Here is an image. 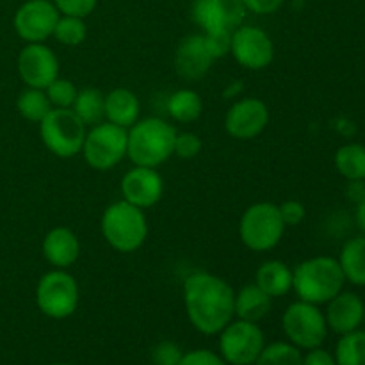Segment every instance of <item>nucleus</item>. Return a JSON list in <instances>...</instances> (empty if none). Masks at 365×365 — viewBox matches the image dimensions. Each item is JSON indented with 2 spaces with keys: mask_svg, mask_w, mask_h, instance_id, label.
I'll use <instances>...</instances> for the list:
<instances>
[{
  "mask_svg": "<svg viewBox=\"0 0 365 365\" xmlns=\"http://www.w3.org/2000/svg\"><path fill=\"white\" fill-rule=\"evenodd\" d=\"M182 292L189 321L200 334L217 335L235 317V291L216 274H189Z\"/></svg>",
  "mask_w": 365,
  "mask_h": 365,
  "instance_id": "1",
  "label": "nucleus"
},
{
  "mask_svg": "<svg viewBox=\"0 0 365 365\" xmlns=\"http://www.w3.org/2000/svg\"><path fill=\"white\" fill-rule=\"evenodd\" d=\"M127 134L128 159L135 166L157 168L173 155L178 132L163 118H145L127 128Z\"/></svg>",
  "mask_w": 365,
  "mask_h": 365,
  "instance_id": "2",
  "label": "nucleus"
},
{
  "mask_svg": "<svg viewBox=\"0 0 365 365\" xmlns=\"http://www.w3.org/2000/svg\"><path fill=\"white\" fill-rule=\"evenodd\" d=\"M346 278L334 257H312L292 269V291L302 302L324 305L344 289Z\"/></svg>",
  "mask_w": 365,
  "mask_h": 365,
  "instance_id": "3",
  "label": "nucleus"
},
{
  "mask_svg": "<svg viewBox=\"0 0 365 365\" xmlns=\"http://www.w3.org/2000/svg\"><path fill=\"white\" fill-rule=\"evenodd\" d=\"M102 235L116 252L132 253L145 245L148 237V221L143 209L120 200L103 212Z\"/></svg>",
  "mask_w": 365,
  "mask_h": 365,
  "instance_id": "4",
  "label": "nucleus"
},
{
  "mask_svg": "<svg viewBox=\"0 0 365 365\" xmlns=\"http://www.w3.org/2000/svg\"><path fill=\"white\" fill-rule=\"evenodd\" d=\"M278 205L271 202H259L250 205L239 221V237L252 252H269L285 234Z\"/></svg>",
  "mask_w": 365,
  "mask_h": 365,
  "instance_id": "5",
  "label": "nucleus"
},
{
  "mask_svg": "<svg viewBox=\"0 0 365 365\" xmlns=\"http://www.w3.org/2000/svg\"><path fill=\"white\" fill-rule=\"evenodd\" d=\"M86 134V125L78 120L73 109H52L39 123L43 145L61 159L78 155L84 146Z\"/></svg>",
  "mask_w": 365,
  "mask_h": 365,
  "instance_id": "6",
  "label": "nucleus"
},
{
  "mask_svg": "<svg viewBox=\"0 0 365 365\" xmlns=\"http://www.w3.org/2000/svg\"><path fill=\"white\" fill-rule=\"evenodd\" d=\"M285 337L298 349H314L323 346L328 337V324L319 305L298 299L285 309L282 316Z\"/></svg>",
  "mask_w": 365,
  "mask_h": 365,
  "instance_id": "7",
  "label": "nucleus"
},
{
  "mask_svg": "<svg viewBox=\"0 0 365 365\" xmlns=\"http://www.w3.org/2000/svg\"><path fill=\"white\" fill-rule=\"evenodd\" d=\"M78 284L66 269H52L43 274L36 287V305L50 319H66L78 307Z\"/></svg>",
  "mask_w": 365,
  "mask_h": 365,
  "instance_id": "8",
  "label": "nucleus"
},
{
  "mask_svg": "<svg viewBox=\"0 0 365 365\" xmlns=\"http://www.w3.org/2000/svg\"><path fill=\"white\" fill-rule=\"evenodd\" d=\"M127 128L102 121L89 128L81 153L93 170L109 171L127 157Z\"/></svg>",
  "mask_w": 365,
  "mask_h": 365,
  "instance_id": "9",
  "label": "nucleus"
},
{
  "mask_svg": "<svg viewBox=\"0 0 365 365\" xmlns=\"http://www.w3.org/2000/svg\"><path fill=\"white\" fill-rule=\"evenodd\" d=\"M217 335L221 359L230 365H253L266 346L264 331L252 321L232 319Z\"/></svg>",
  "mask_w": 365,
  "mask_h": 365,
  "instance_id": "10",
  "label": "nucleus"
},
{
  "mask_svg": "<svg viewBox=\"0 0 365 365\" xmlns=\"http://www.w3.org/2000/svg\"><path fill=\"white\" fill-rule=\"evenodd\" d=\"M246 13L242 0H195L191 7V18L202 34L221 38H232L245 21Z\"/></svg>",
  "mask_w": 365,
  "mask_h": 365,
  "instance_id": "11",
  "label": "nucleus"
},
{
  "mask_svg": "<svg viewBox=\"0 0 365 365\" xmlns=\"http://www.w3.org/2000/svg\"><path fill=\"white\" fill-rule=\"evenodd\" d=\"M230 56L246 70H264L274 59L273 39L264 29L242 24L230 38Z\"/></svg>",
  "mask_w": 365,
  "mask_h": 365,
  "instance_id": "12",
  "label": "nucleus"
},
{
  "mask_svg": "<svg viewBox=\"0 0 365 365\" xmlns=\"http://www.w3.org/2000/svg\"><path fill=\"white\" fill-rule=\"evenodd\" d=\"M59 16L52 0H27L14 13L13 25L25 43H45L52 38Z\"/></svg>",
  "mask_w": 365,
  "mask_h": 365,
  "instance_id": "13",
  "label": "nucleus"
},
{
  "mask_svg": "<svg viewBox=\"0 0 365 365\" xmlns=\"http://www.w3.org/2000/svg\"><path fill=\"white\" fill-rule=\"evenodd\" d=\"M18 75L27 88L45 89L59 77V61L45 43H27L18 53Z\"/></svg>",
  "mask_w": 365,
  "mask_h": 365,
  "instance_id": "14",
  "label": "nucleus"
},
{
  "mask_svg": "<svg viewBox=\"0 0 365 365\" xmlns=\"http://www.w3.org/2000/svg\"><path fill=\"white\" fill-rule=\"evenodd\" d=\"M269 123V109L266 102L253 96L237 100L225 114V130L230 138L248 141L266 130Z\"/></svg>",
  "mask_w": 365,
  "mask_h": 365,
  "instance_id": "15",
  "label": "nucleus"
},
{
  "mask_svg": "<svg viewBox=\"0 0 365 365\" xmlns=\"http://www.w3.org/2000/svg\"><path fill=\"white\" fill-rule=\"evenodd\" d=\"M120 187L125 202L139 209L157 205L164 195V180L155 168H132L123 175Z\"/></svg>",
  "mask_w": 365,
  "mask_h": 365,
  "instance_id": "16",
  "label": "nucleus"
},
{
  "mask_svg": "<svg viewBox=\"0 0 365 365\" xmlns=\"http://www.w3.org/2000/svg\"><path fill=\"white\" fill-rule=\"evenodd\" d=\"M214 61L216 59L207 46L205 36L191 34L182 39L177 52H175V70L182 78L198 81L209 73Z\"/></svg>",
  "mask_w": 365,
  "mask_h": 365,
  "instance_id": "17",
  "label": "nucleus"
},
{
  "mask_svg": "<svg viewBox=\"0 0 365 365\" xmlns=\"http://www.w3.org/2000/svg\"><path fill=\"white\" fill-rule=\"evenodd\" d=\"M324 317H327L328 330L335 331L337 335L351 334L359 330L365 319L364 299L355 292L341 291L327 303Z\"/></svg>",
  "mask_w": 365,
  "mask_h": 365,
  "instance_id": "18",
  "label": "nucleus"
},
{
  "mask_svg": "<svg viewBox=\"0 0 365 365\" xmlns=\"http://www.w3.org/2000/svg\"><path fill=\"white\" fill-rule=\"evenodd\" d=\"M43 255L56 269H68L81 257V241L68 227H56L43 239Z\"/></svg>",
  "mask_w": 365,
  "mask_h": 365,
  "instance_id": "19",
  "label": "nucleus"
},
{
  "mask_svg": "<svg viewBox=\"0 0 365 365\" xmlns=\"http://www.w3.org/2000/svg\"><path fill=\"white\" fill-rule=\"evenodd\" d=\"M141 114V102L130 89L116 88L106 95V120L118 127L130 128Z\"/></svg>",
  "mask_w": 365,
  "mask_h": 365,
  "instance_id": "20",
  "label": "nucleus"
},
{
  "mask_svg": "<svg viewBox=\"0 0 365 365\" xmlns=\"http://www.w3.org/2000/svg\"><path fill=\"white\" fill-rule=\"evenodd\" d=\"M271 302L273 298L267 296L259 285L253 284L245 285L235 292L234 299V312L237 319L242 321H252V323H259L264 317L269 314Z\"/></svg>",
  "mask_w": 365,
  "mask_h": 365,
  "instance_id": "21",
  "label": "nucleus"
},
{
  "mask_svg": "<svg viewBox=\"0 0 365 365\" xmlns=\"http://www.w3.org/2000/svg\"><path fill=\"white\" fill-rule=\"evenodd\" d=\"M255 284L271 298H280L292 291V269L282 260H267L255 273Z\"/></svg>",
  "mask_w": 365,
  "mask_h": 365,
  "instance_id": "22",
  "label": "nucleus"
},
{
  "mask_svg": "<svg viewBox=\"0 0 365 365\" xmlns=\"http://www.w3.org/2000/svg\"><path fill=\"white\" fill-rule=\"evenodd\" d=\"M339 264L346 282L365 287V235L353 237L342 246Z\"/></svg>",
  "mask_w": 365,
  "mask_h": 365,
  "instance_id": "23",
  "label": "nucleus"
},
{
  "mask_svg": "<svg viewBox=\"0 0 365 365\" xmlns=\"http://www.w3.org/2000/svg\"><path fill=\"white\" fill-rule=\"evenodd\" d=\"M71 109L86 127L102 123L106 120V95L96 88L81 89Z\"/></svg>",
  "mask_w": 365,
  "mask_h": 365,
  "instance_id": "24",
  "label": "nucleus"
},
{
  "mask_svg": "<svg viewBox=\"0 0 365 365\" xmlns=\"http://www.w3.org/2000/svg\"><path fill=\"white\" fill-rule=\"evenodd\" d=\"M168 114L178 123H192L203 113V102L192 89H178L171 93L166 102Z\"/></svg>",
  "mask_w": 365,
  "mask_h": 365,
  "instance_id": "25",
  "label": "nucleus"
},
{
  "mask_svg": "<svg viewBox=\"0 0 365 365\" xmlns=\"http://www.w3.org/2000/svg\"><path fill=\"white\" fill-rule=\"evenodd\" d=\"M335 168L351 182L365 180V146L348 143L335 152Z\"/></svg>",
  "mask_w": 365,
  "mask_h": 365,
  "instance_id": "26",
  "label": "nucleus"
},
{
  "mask_svg": "<svg viewBox=\"0 0 365 365\" xmlns=\"http://www.w3.org/2000/svg\"><path fill=\"white\" fill-rule=\"evenodd\" d=\"M16 107L21 118L32 121V123H41L46 114L53 109L45 89L36 88H27L25 91H21L16 100Z\"/></svg>",
  "mask_w": 365,
  "mask_h": 365,
  "instance_id": "27",
  "label": "nucleus"
},
{
  "mask_svg": "<svg viewBox=\"0 0 365 365\" xmlns=\"http://www.w3.org/2000/svg\"><path fill=\"white\" fill-rule=\"evenodd\" d=\"M334 356L337 365H365V331L341 335Z\"/></svg>",
  "mask_w": 365,
  "mask_h": 365,
  "instance_id": "28",
  "label": "nucleus"
},
{
  "mask_svg": "<svg viewBox=\"0 0 365 365\" xmlns=\"http://www.w3.org/2000/svg\"><path fill=\"white\" fill-rule=\"evenodd\" d=\"M253 365H303V355L291 342H273L264 346Z\"/></svg>",
  "mask_w": 365,
  "mask_h": 365,
  "instance_id": "29",
  "label": "nucleus"
},
{
  "mask_svg": "<svg viewBox=\"0 0 365 365\" xmlns=\"http://www.w3.org/2000/svg\"><path fill=\"white\" fill-rule=\"evenodd\" d=\"M86 36H88V27L84 24V18L63 16L61 14L56 24V29H53L52 38H56L61 45L78 46L84 43Z\"/></svg>",
  "mask_w": 365,
  "mask_h": 365,
  "instance_id": "30",
  "label": "nucleus"
},
{
  "mask_svg": "<svg viewBox=\"0 0 365 365\" xmlns=\"http://www.w3.org/2000/svg\"><path fill=\"white\" fill-rule=\"evenodd\" d=\"M45 93L46 96H48L53 109H71L75 98H77L78 89L75 88L73 82L68 81V78L57 77L56 81L50 82V84L46 86Z\"/></svg>",
  "mask_w": 365,
  "mask_h": 365,
  "instance_id": "31",
  "label": "nucleus"
},
{
  "mask_svg": "<svg viewBox=\"0 0 365 365\" xmlns=\"http://www.w3.org/2000/svg\"><path fill=\"white\" fill-rule=\"evenodd\" d=\"M200 152H202V139L198 135L192 132H178L175 139L173 155L189 160L195 159Z\"/></svg>",
  "mask_w": 365,
  "mask_h": 365,
  "instance_id": "32",
  "label": "nucleus"
},
{
  "mask_svg": "<svg viewBox=\"0 0 365 365\" xmlns=\"http://www.w3.org/2000/svg\"><path fill=\"white\" fill-rule=\"evenodd\" d=\"M98 0H53V6L57 7L59 14L63 16L86 18L96 9Z\"/></svg>",
  "mask_w": 365,
  "mask_h": 365,
  "instance_id": "33",
  "label": "nucleus"
},
{
  "mask_svg": "<svg viewBox=\"0 0 365 365\" xmlns=\"http://www.w3.org/2000/svg\"><path fill=\"white\" fill-rule=\"evenodd\" d=\"M182 349L178 348L177 342L163 341L153 348L152 360L155 365H178L182 360Z\"/></svg>",
  "mask_w": 365,
  "mask_h": 365,
  "instance_id": "34",
  "label": "nucleus"
},
{
  "mask_svg": "<svg viewBox=\"0 0 365 365\" xmlns=\"http://www.w3.org/2000/svg\"><path fill=\"white\" fill-rule=\"evenodd\" d=\"M278 210H280L282 221H284L285 227H298L307 216L305 205L298 200H285L282 205H278Z\"/></svg>",
  "mask_w": 365,
  "mask_h": 365,
  "instance_id": "35",
  "label": "nucleus"
},
{
  "mask_svg": "<svg viewBox=\"0 0 365 365\" xmlns=\"http://www.w3.org/2000/svg\"><path fill=\"white\" fill-rule=\"evenodd\" d=\"M178 365H228L221 359L220 353H214L210 349H195L182 355Z\"/></svg>",
  "mask_w": 365,
  "mask_h": 365,
  "instance_id": "36",
  "label": "nucleus"
},
{
  "mask_svg": "<svg viewBox=\"0 0 365 365\" xmlns=\"http://www.w3.org/2000/svg\"><path fill=\"white\" fill-rule=\"evenodd\" d=\"M285 0H242L246 11L253 14H273L284 6Z\"/></svg>",
  "mask_w": 365,
  "mask_h": 365,
  "instance_id": "37",
  "label": "nucleus"
},
{
  "mask_svg": "<svg viewBox=\"0 0 365 365\" xmlns=\"http://www.w3.org/2000/svg\"><path fill=\"white\" fill-rule=\"evenodd\" d=\"M303 365H337V362L330 351L319 346V348L309 349V353L303 356Z\"/></svg>",
  "mask_w": 365,
  "mask_h": 365,
  "instance_id": "38",
  "label": "nucleus"
},
{
  "mask_svg": "<svg viewBox=\"0 0 365 365\" xmlns=\"http://www.w3.org/2000/svg\"><path fill=\"white\" fill-rule=\"evenodd\" d=\"M356 223H359L360 230L365 235V196L360 200L359 203V209H356Z\"/></svg>",
  "mask_w": 365,
  "mask_h": 365,
  "instance_id": "39",
  "label": "nucleus"
},
{
  "mask_svg": "<svg viewBox=\"0 0 365 365\" xmlns=\"http://www.w3.org/2000/svg\"><path fill=\"white\" fill-rule=\"evenodd\" d=\"M52 365H71V364H52Z\"/></svg>",
  "mask_w": 365,
  "mask_h": 365,
  "instance_id": "40",
  "label": "nucleus"
}]
</instances>
